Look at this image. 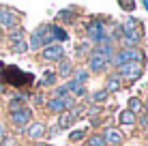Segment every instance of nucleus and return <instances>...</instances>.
Segmentation results:
<instances>
[{"instance_id": "obj_1", "label": "nucleus", "mask_w": 148, "mask_h": 146, "mask_svg": "<svg viewBox=\"0 0 148 146\" xmlns=\"http://www.w3.org/2000/svg\"><path fill=\"white\" fill-rule=\"evenodd\" d=\"M135 60H140V62H142V52H140V49H137V47H131V49L122 47L120 52H116L114 56H112V64H114V67H122V64L135 62Z\"/></svg>"}, {"instance_id": "obj_2", "label": "nucleus", "mask_w": 148, "mask_h": 146, "mask_svg": "<svg viewBox=\"0 0 148 146\" xmlns=\"http://www.w3.org/2000/svg\"><path fill=\"white\" fill-rule=\"evenodd\" d=\"M52 43V32H49V26H39L32 32V39H30V49H41L43 45Z\"/></svg>"}, {"instance_id": "obj_3", "label": "nucleus", "mask_w": 148, "mask_h": 146, "mask_svg": "<svg viewBox=\"0 0 148 146\" xmlns=\"http://www.w3.org/2000/svg\"><path fill=\"white\" fill-rule=\"evenodd\" d=\"M122 39H127L131 43H137L142 39V24L137 19H127L122 24Z\"/></svg>"}, {"instance_id": "obj_4", "label": "nucleus", "mask_w": 148, "mask_h": 146, "mask_svg": "<svg viewBox=\"0 0 148 146\" xmlns=\"http://www.w3.org/2000/svg\"><path fill=\"white\" fill-rule=\"evenodd\" d=\"M142 62L140 60H135V62H127V64H122V67H118V77L122 80H137L140 77V73H142Z\"/></svg>"}, {"instance_id": "obj_5", "label": "nucleus", "mask_w": 148, "mask_h": 146, "mask_svg": "<svg viewBox=\"0 0 148 146\" xmlns=\"http://www.w3.org/2000/svg\"><path fill=\"white\" fill-rule=\"evenodd\" d=\"M108 62H110V60L105 58L103 54L99 52V49H92V54H90V58H88V67H90V71H95V73L105 71Z\"/></svg>"}, {"instance_id": "obj_6", "label": "nucleus", "mask_w": 148, "mask_h": 146, "mask_svg": "<svg viewBox=\"0 0 148 146\" xmlns=\"http://www.w3.org/2000/svg\"><path fill=\"white\" fill-rule=\"evenodd\" d=\"M88 37L92 39L95 43H110V39L105 37V26L99 22H92L88 26Z\"/></svg>"}, {"instance_id": "obj_7", "label": "nucleus", "mask_w": 148, "mask_h": 146, "mask_svg": "<svg viewBox=\"0 0 148 146\" xmlns=\"http://www.w3.org/2000/svg\"><path fill=\"white\" fill-rule=\"evenodd\" d=\"M84 112V108H75V110H67V112H62L60 114V120H58V125L62 129H67V127H71V125L75 123V120L79 118V114Z\"/></svg>"}, {"instance_id": "obj_8", "label": "nucleus", "mask_w": 148, "mask_h": 146, "mask_svg": "<svg viewBox=\"0 0 148 146\" xmlns=\"http://www.w3.org/2000/svg\"><path fill=\"white\" fill-rule=\"evenodd\" d=\"M30 118H32V112L28 108H19V110H13L11 112V120L17 127H24L26 123H30Z\"/></svg>"}, {"instance_id": "obj_9", "label": "nucleus", "mask_w": 148, "mask_h": 146, "mask_svg": "<svg viewBox=\"0 0 148 146\" xmlns=\"http://www.w3.org/2000/svg\"><path fill=\"white\" fill-rule=\"evenodd\" d=\"M43 56H45V60H60L62 58V47L58 43H54V45L43 49Z\"/></svg>"}, {"instance_id": "obj_10", "label": "nucleus", "mask_w": 148, "mask_h": 146, "mask_svg": "<svg viewBox=\"0 0 148 146\" xmlns=\"http://www.w3.org/2000/svg\"><path fill=\"white\" fill-rule=\"evenodd\" d=\"M0 22H2V26L7 28H13L15 24H17V17L9 11V9H0Z\"/></svg>"}, {"instance_id": "obj_11", "label": "nucleus", "mask_w": 148, "mask_h": 146, "mask_svg": "<svg viewBox=\"0 0 148 146\" xmlns=\"http://www.w3.org/2000/svg\"><path fill=\"white\" fill-rule=\"evenodd\" d=\"M45 135V125H41V123H32L28 127V138L30 140H41Z\"/></svg>"}, {"instance_id": "obj_12", "label": "nucleus", "mask_w": 148, "mask_h": 146, "mask_svg": "<svg viewBox=\"0 0 148 146\" xmlns=\"http://www.w3.org/2000/svg\"><path fill=\"white\" fill-rule=\"evenodd\" d=\"M47 108L52 110V112H56V114L67 112V105H64V99H62V97H54V99H49V101H47Z\"/></svg>"}, {"instance_id": "obj_13", "label": "nucleus", "mask_w": 148, "mask_h": 146, "mask_svg": "<svg viewBox=\"0 0 148 146\" xmlns=\"http://www.w3.org/2000/svg\"><path fill=\"white\" fill-rule=\"evenodd\" d=\"M103 138H105V142H108V144H120L122 142V133L116 131V129H105Z\"/></svg>"}, {"instance_id": "obj_14", "label": "nucleus", "mask_w": 148, "mask_h": 146, "mask_svg": "<svg viewBox=\"0 0 148 146\" xmlns=\"http://www.w3.org/2000/svg\"><path fill=\"white\" fill-rule=\"evenodd\" d=\"M120 82H122V80L118 77V75H110V77H108V84H105V93H114V90H118L120 88Z\"/></svg>"}, {"instance_id": "obj_15", "label": "nucleus", "mask_w": 148, "mask_h": 146, "mask_svg": "<svg viewBox=\"0 0 148 146\" xmlns=\"http://www.w3.org/2000/svg\"><path fill=\"white\" fill-rule=\"evenodd\" d=\"M86 146H108V142H105V138H103V133H97V135H90L88 138V142H86Z\"/></svg>"}, {"instance_id": "obj_16", "label": "nucleus", "mask_w": 148, "mask_h": 146, "mask_svg": "<svg viewBox=\"0 0 148 146\" xmlns=\"http://www.w3.org/2000/svg\"><path fill=\"white\" fill-rule=\"evenodd\" d=\"M142 110H144L142 101H140L137 97H131V99H129V112H131V114H135V112H142Z\"/></svg>"}, {"instance_id": "obj_17", "label": "nucleus", "mask_w": 148, "mask_h": 146, "mask_svg": "<svg viewBox=\"0 0 148 146\" xmlns=\"http://www.w3.org/2000/svg\"><path fill=\"white\" fill-rule=\"evenodd\" d=\"M120 123H122V125H133V123H135V116L129 112V110H125V112L120 114Z\"/></svg>"}, {"instance_id": "obj_18", "label": "nucleus", "mask_w": 148, "mask_h": 146, "mask_svg": "<svg viewBox=\"0 0 148 146\" xmlns=\"http://www.w3.org/2000/svg\"><path fill=\"white\" fill-rule=\"evenodd\" d=\"M105 99H108V93H105V90H99V93H95V95H92V101H97V103L105 101Z\"/></svg>"}, {"instance_id": "obj_19", "label": "nucleus", "mask_w": 148, "mask_h": 146, "mask_svg": "<svg viewBox=\"0 0 148 146\" xmlns=\"http://www.w3.org/2000/svg\"><path fill=\"white\" fill-rule=\"evenodd\" d=\"M13 52L24 54V52H26V43H24V41H15V45H13Z\"/></svg>"}, {"instance_id": "obj_20", "label": "nucleus", "mask_w": 148, "mask_h": 146, "mask_svg": "<svg viewBox=\"0 0 148 146\" xmlns=\"http://www.w3.org/2000/svg\"><path fill=\"white\" fill-rule=\"evenodd\" d=\"M84 129H79V131H73V133H71L69 135V140H73V142H77V140H82V138H84Z\"/></svg>"}, {"instance_id": "obj_21", "label": "nucleus", "mask_w": 148, "mask_h": 146, "mask_svg": "<svg viewBox=\"0 0 148 146\" xmlns=\"http://www.w3.org/2000/svg\"><path fill=\"white\" fill-rule=\"evenodd\" d=\"M22 37H24V30H22V28H19V30H13V32H11V39H13V41H17V39L22 41Z\"/></svg>"}, {"instance_id": "obj_22", "label": "nucleus", "mask_w": 148, "mask_h": 146, "mask_svg": "<svg viewBox=\"0 0 148 146\" xmlns=\"http://www.w3.org/2000/svg\"><path fill=\"white\" fill-rule=\"evenodd\" d=\"M69 71H73V67H71L69 62H62V64H60V73H62V75H67Z\"/></svg>"}, {"instance_id": "obj_23", "label": "nucleus", "mask_w": 148, "mask_h": 146, "mask_svg": "<svg viewBox=\"0 0 148 146\" xmlns=\"http://www.w3.org/2000/svg\"><path fill=\"white\" fill-rule=\"evenodd\" d=\"M2 146H17V142H15L13 138H4L2 140Z\"/></svg>"}, {"instance_id": "obj_24", "label": "nucleus", "mask_w": 148, "mask_h": 146, "mask_svg": "<svg viewBox=\"0 0 148 146\" xmlns=\"http://www.w3.org/2000/svg\"><path fill=\"white\" fill-rule=\"evenodd\" d=\"M7 138V131H4V127H2V123H0V142Z\"/></svg>"}, {"instance_id": "obj_25", "label": "nucleus", "mask_w": 148, "mask_h": 146, "mask_svg": "<svg viewBox=\"0 0 148 146\" xmlns=\"http://www.w3.org/2000/svg\"><path fill=\"white\" fill-rule=\"evenodd\" d=\"M52 82H54V75L47 73V75H45V84H52Z\"/></svg>"}, {"instance_id": "obj_26", "label": "nucleus", "mask_w": 148, "mask_h": 146, "mask_svg": "<svg viewBox=\"0 0 148 146\" xmlns=\"http://www.w3.org/2000/svg\"><path fill=\"white\" fill-rule=\"evenodd\" d=\"M144 114H146V116H144V118H146V120H148V103H146V105H144Z\"/></svg>"}, {"instance_id": "obj_27", "label": "nucleus", "mask_w": 148, "mask_h": 146, "mask_svg": "<svg viewBox=\"0 0 148 146\" xmlns=\"http://www.w3.org/2000/svg\"><path fill=\"white\" fill-rule=\"evenodd\" d=\"M144 7H146V9H148V0H146V2H144Z\"/></svg>"}]
</instances>
